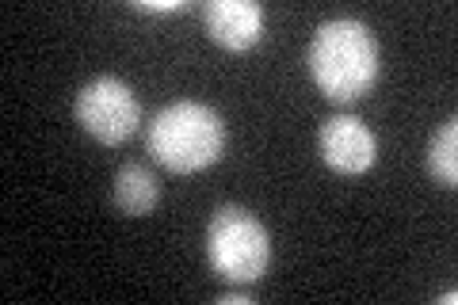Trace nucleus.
Returning <instances> with one entry per match:
<instances>
[{
    "label": "nucleus",
    "mask_w": 458,
    "mask_h": 305,
    "mask_svg": "<svg viewBox=\"0 0 458 305\" xmlns=\"http://www.w3.org/2000/svg\"><path fill=\"white\" fill-rule=\"evenodd\" d=\"M306 62H310V77L318 84V92L336 107H352L363 96H370L382 72L378 42L360 20L321 23L313 31Z\"/></svg>",
    "instance_id": "obj_1"
},
{
    "label": "nucleus",
    "mask_w": 458,
    "mask_h": 305,
    "mask_svg": "<svg viewBox=\"0 0 458 305\" xmlns=\"http://www.w3.org/2000/svg\"><path fill=\"white\" fill-rule=\"evenodd\" d=\"M146 149L172 176H191L222 161L225 153V123L210 104L176 99L153 114L146 126Z\"/></svg>",
    "instance_id": "obj_2"
},
{
    "label": "nucleus",
    "mask_w": 458,
    "mask_h": 305,
    "mask_svg": "<svg viewBox=\"0 0 458 305\" xmlns=\"http://www.w3.org/2000/svg\"><path fill=\"white\" fill-rule=\"evenodd\" d=\"M207 264L233 286L260 283L271 264L267 225L245 207H218L207 225Z\"/></svg>",
    "instance_id": "obj_3"
},
{
    "label": "nucleus",
    "mask_w": 458,
    "mask_h": 305,
    "mask_svg": "<svg viewBox=\"0 0 458 305\" xmlns=\"http://www.w3.org/2000/svg\"><path fill=\"white\" fill-rule=\"evenodd\" d=\"M73 119L81 123V130L89 138H96L99 145H126L138 134L141 123V104L134 89L119 77H92L73 99Z\"/></svg>",
    "instance_id": "obj_4"
},
{
    "label": "nucleus",
    "mask_w": 458,
    "mask_h": 305,
    "mask_svg": "<svg viewBox=\"0 0 458 305\" xmlns=\"http://www.w3.org/2000/svg\"><path fill=\"white\" fill-rule=\"evenodd\" d=\"M318 149L321 161L340 176H363L378 157V141L355 114H333V119L321 123Z\"/></svg>",
    "instance_id": "obj_5"
},
{
    "label": "nucleus",
    "mask_w": 458,
    "mask_h": 305,
    "mask_svg": "<svg viewBox=\"0 0 458 305\" xmlns=\"http://www.w3.org/2000/svg\"><path fill=\"white\" fill-rule=\"evenodd\" d=\"M203 27L222 50L249 54L264 38V8L256 0H210L203 4Z\"/></svg>",
    "instance_id": "obj_6"
},
{
    "label": "nucleus",
    "mask_w": 458,
    "mask_h": 305,
    "mask_svg": "<svg viewBox=\"0 0 458 305\" xmlns=\"http://www.w3.org/2000/svg\"><path fill=\"white\" fill-rule=\"evenodd\" d=\"M111 202L123 217H146V214L157 210V202H161V183H157V176L146 165L131 161V165H123L119 172H114Z\"/></svg>",
    "instance_id": "obj_7"
},
{
    "label": "nucleus",
    "mask_w": 458,
    "mask_h": 305,
    "mask_svg": "<svg viewBox=\"0 0 458 305\" xmlns=\"http://www.w3.org/2000/svg\"><path fill=\"white\" fill-rule=\"evenodd\" d=\"M428 172L436 183L458 187V119H447L428 141Z\"/></svg>",
    "instance_id": "obj_8"
},
{
    "label": "nucleus",
    "mask_w": 458,
    "mask_h": 305,
    "mask_svg": "<svg viewBox=\"0 0 458 305\" xmlns=\"http://www.w3.org/2000/svg\"><path fill=\"white\" fill-rule=\"evenodd\" d=\"M188 0H134V12H153V16H165V12H183Z\"/></svg>",
    "instance_id": "obj_9"
},
{
    "label": "nucleus",
    "mask_w": 458,
    "mask_h": 305,
    "mask_svg": "<svg viewBox=\"0 0 458 305\" xmlns=\"http://www.w3.org/2000/svg\"><path fill=\"white\" fill-rule=\"evenodd\" d=\"M218 305H249V294L245 290H225V294L218 298Z\"/></svg>",
    "instance_id": "obj_10"
}]
</instances>
